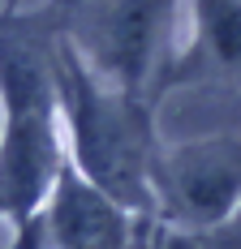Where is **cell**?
<instances>
[{
    "mask_svg": "<svg viewBox=\"0 0 241 249\" xmlns=\"http://www.w3.org/2000/svg\"><path fill=\"white\" fill-rule=\"evenodd\" d=\"M0 73L13 107L9 142L0 155V202L9 211H30L48 185L56 142L48 129V77L26 43L0 39Z\"/></svg>",
    "mask_w": 241,
    "mask_h": 249,
    "instance_id": "1",
    "label": "cell"
},
{
    "mask_svg": "<svg viewBox=\"0 0 241 249\" xmlns=\"http://www.w3.org/2000/svg\"><path fill=\"white\" fill-rule=\"evenodd\" d=\"M65 90H69L73 124H78L82 163L91 168L95 185L108 189L112 198L142 202V138H138L134 112L99 95L73 65H65Z\"/></svg>",
    "mask_w": 241,
    "mask_h": 249,
    "instance_id": "2",
    "label": "cell"
},
{
    "mask_svg": "<svg viewBox=\"0 0 241 249\" xmlns=\"http://www.w3.org/2000/svg\"><path fill=\"white\" fill-rule=\"evenodd\" d=\"M172 0H99L86 22V39L95 56L117 73V82L134 86L146 73L160 26L168 18Z\"/></svg>",
    "mask_w": 241,
    "mask_h": 249,
    "instance_id": "3",
    "label": "cell"
},
{
    "mask_svg": "<svg viewBox=\"0 0 241 249\" xmlns=\"http://www.w3.org/2000/svg\"><path fill=\"white\" fill-rule=\"evenodd\" d=\"M168 194L194 219H220L241 198V146L216 142V146L181 150L168 163Z\"/></svg>",
    "mask_w": 241,
    "mask_h": 249,
    "instance_id": "4",
    "label": "cell"
},
{
    "mask_svg": "<svg viewBox=\"0 0 241 249\" xmlns=\"http://www.w3.org/2000/svg\"><path fill=\"white\" fill-rule=\"evenodd\" d=\"M52 232H56L60 249H120V236H125L117 211L78 180L60 185V198L52 211Z\"/></svg>",
    "mask_w": 241,
    "mask_h": 249,
    "instance_id": "5",
    "label": "cell"
},
{
    "mask_svg": "<svg viewBox=\"0 0 241 249\" xmlns=\"http://www.w3.org/2000/svg\"><path fill=\"white\" fill-rule=\"evenodd\" d=\"M207 43L224 65H241V0H202Z\"/></svg>",
    "mask_w": 241,
    "mask_h": 249,
    "instance_id": "6",
    "label": "cell"
},
{
    "mask_svg": "<svg viewBox=\"0 0 241 249\" xmlns=\"http://www.w3.org/2000/svg\"><path fill=\"white\" fill-rule=\"evenodd\" d=\"M168 249H211V245L198 241V236H177V241H168Z\"/></svg>",
    "mask_w": 241,
    "mask_h": 249,
    "instance_id": "7",
    "label": "cell"
}]
</instances>
